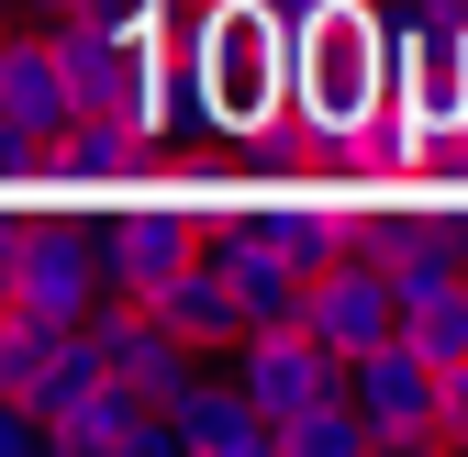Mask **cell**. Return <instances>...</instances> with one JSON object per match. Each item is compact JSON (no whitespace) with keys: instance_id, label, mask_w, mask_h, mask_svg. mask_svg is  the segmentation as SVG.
Wrapping results in <instances>:
<instances>
[{"instance_id":"6da1fadb","label":"cell","mask_w":468,"mask_h":457,"mask_svg":"<svg viewBox=\"0 0 468 457\" xmlns=\"http://www.w3.org/2000/svg\"><path fill=\"white\" fill-rule=\"evenodd\" d=\"M90 357H101V379L145 390L156 413H179L190 390H201V346H190V335L167 324L156 302H123V291H112V302L90 313Z\"/></svg>"},{"instance_id":"7a4b0ae2","label":"cell","mask_w":468,"mask_h":457,"mask_svg":"<svg viewBox=\"0 0 468 457\" xmlns=\"http://www.w3.org/2000/svg\"><path fill=\"white\" fill-rule=\"evenodd\" d=\"M234 379L257 390L268 413H313V402H357V368H346L324 335L290 313V324H246L234 335Z\"/></svg>"},{"instance_id":"3957f363","label":"cell","mask_w":468,"mask_h":457,"mask_svg":"<svg viewBox=\"0 0 468 457\" xmlns=\"http://www.w3.org/2000/svg\"><path fill=\"white\" fill-rule=\"evenodd\" d=\"M302 324L324 335L346 368H357L368 346H390V335H401V279H390V257H335V268H313Z\"/></svg>"},{"instance_id":"277c9868","label":"cell","mask_w":468,"mask_h":457,"mask_svg":"<svg viewBox=\"0 0 468 457\" xmlns=\"http://www.w3.org/2000/svg\"><path fill=\"white\" fill-rule=\"evenodd\" d=\"M357 413L379 435V457H435V357L413 346V335H390V346L357 357Z\"/></svg>"},{"instance_id":"5b68a950","label":"cell","mask_w":468,"mask_h":457,"mask_svg":"<svg viewBox=\"0 0 468 457\" xmlns=\"http://www.w3.org/2000/svg\"><path fill=\"white\" fill-rule=\"evenodd\" d=\"M12 291H23L34 324H90V313L112 302V279H101V246H90V235H23Z\"/></svg>"},{"instance_id":"8992f818","label":"cell","mask_w":468,"mask_h":457,"mask_svg":"<svg viewBox=\"0 0 468 457\" xmlns=\"http://www.w3.org/2000/svg\"><path fill=\"white\" fill-rule=\"evenodd\" d=\"M145 302H156L167 324H179V335H190L201 357H234V335H246V302H234V268H223L212 246H201V257H190L179 279H167V291H145Z\"/></svg>"},{"instance_id":"52a82bcc","label":"cell","mask_w":468,"mask_h":457,"mask_svg":"<svg viewBox=\"0 0 468 457\" xmlns=\"http://www.w3.org/2000/svg\"><path fill=\"white\" fill-rule=\"evenodd\" d=\"M179 446H201V457H257V446H279V413L257 402L246 379H223V390H190V402H179Z\"/></svg>"},{"instance_id":"ba28073f","label":"cell","mask_w":468,"mask_h":457,"mask_svg":"<svg viewBox=\"0 0 468 457\" xmlns=\"http://www.w3.org/2000/svg\"><path fill=\"white\" fill-rule=\"evenodd\" d=\"M357 446H379L357 402H313V413H279V457H357Z\"/></svg>"},{"instance_id":"9c48e42d","label":"cell","mask_w":468,"mask_h":457,"mask_svg":"<svg viewBox=\"0 0 468 457\" xmlns=\"http://www.w3.org/2000/svg\"><path fill=\"white\" fill-rule=\"evenodd\" d=\"M435 435L468 446V357H435Z\"/></svg>"},{"instance_id":"30bf717a","label":"cell","mask_w":468,"mask_h":457,"mask_svg":"<svg viewBox=\"0 0 468 457\" xmlns=\"http://www.w3.org/2000/svg\"><path fill=\"white\" fill-rule=\"evenodd\" d=\"M23 446H45V413H34V402H12V390H0V457H23Z\"/></svg>"},{"instance_id":"8fae6325","label":"cell","mask_w":468,"mask_h":457,"mask_svg":"<svg viewBox=\"0 0 468 457\" xmlns=\"http://www.w3.org/2000/svg\"><path fill=\"white\" fill-rule=\"evenodd\" d=\"M12 313H23V291H12V257H0V324H12Z\"/></svg>"}]
</instances>
